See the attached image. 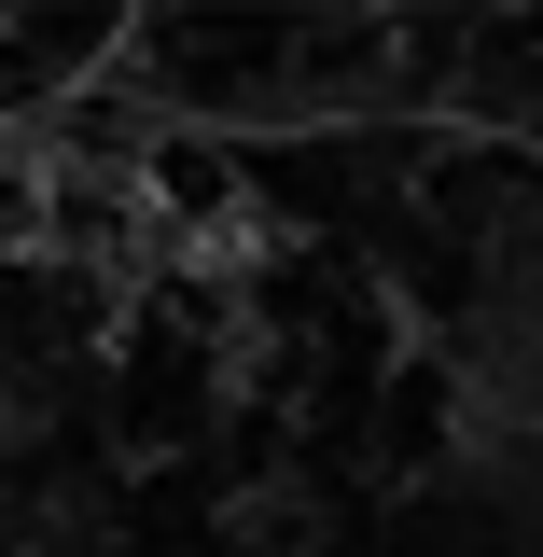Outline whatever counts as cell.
Instances as JSON below:
<instances>
[{"instance_id":"obj_1","label":"cell","mask_w":543,"mask_h":557,"mask_svg":"<svg viewBox=\"0 0 543 557\" xmlns=\"http://www.w3.org/2000/svg\"><path fill=\"white\" fill-rule=\"evenodd\" d=\"M42 265L98 278V293H139L153 278V196H139V153H42Z\"/></svg>"},{"instance_id":"obj_2","label":"cell","mask_w":543,"mask_h":557,"mask_svg":"<svg viewBox=\"0 0 543 557\" xmlns=\"http://www.w3.org/2000/svg\"><path fill=\"white\" fill-rule=\"evenodd\" d=\"M139 196H153V237H196V223H237L251 182H237V153L209 126H153L139 139Z\"/></svg>"},{"instance_id":"obj_3","label":"cell","mask_w":543,"mask_h":557,"mask_svg":"<svg viewBox=\"0 0 543 557\" xmlns=\"http://www.w3.org/2000/svg\"><path fill=\"white\" fill-rule=\"evenodd\" d=\"M446 432H460V376L418 348L405 376H391V474H432V460H446Z\"/></svg>"},{"instance_id":"obj_4","label":"cell","mask_w":543,"mask_h":557,"mask_svg":"<svg viewBox=\"0 0 543 557\" xmlns=\"http://www.w3.org/2000/svg\"><path fill=\"white\" fill-rule=\"evenodd\" d=\"M0 251H42V153H0Z\"/></svg>"}]
</instances>
